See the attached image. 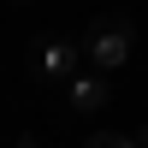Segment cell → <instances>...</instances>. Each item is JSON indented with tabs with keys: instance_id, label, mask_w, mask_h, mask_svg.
Listing matches in <instances>:
<instances>
[{
	"instance_id": "2",
	"label": "cell",
	"mask_w": 148,
	"mask_h": 148,
	"mask_svg": "<svg viewBox=\"0 0 148 148\" xmlns=\"http://www.w3.org/2000/svg\"><path fill=\"white\" fill-rule=\"evenodd\" d=\"M24 59H30V77L36 83H71L83 71V53L71 42H59V36H36V42L24 47Z\"/></svg>"
},
{
	"instance_id": "4",
	"label": "cell",
	"mask_w": 148,
	"mask_h": 148,
	"mask_svg": "<svg viewBox=\"0 0 148 148\" xmlns=\"http://www.w3.org/2000/svg\"><path fill=\"white\" fill-rule=\"evenodd\" d=\"M83 148H142V142H130V136H113V130H95Z\"/></svg>"
},
{
	"instance_id": "1",
	"label": "cell",
	"mask_w": 148,
	"mask_h": 148,
	"mask_svg": "<svg viewBox=\"0 0 148 148\" xmlns=\"http://www.w3.org/2000/svg\"><path fill=\"white\" fill-rule=\"evenodd\" d=\"M130 53H136V18L130 12H101L83 36V65L119 71V65H130Z\"/></svg>"
},
{
	"instance_id": "5",
	"label": "cell",
	"mask_w": 148,
	"mask_h": 148,
	"mask_svg": "<svg viewBox=\"0 0 148 148\" xmlns=\"http://www.w3.org/2000/svg\"><path fill=\"white\" fill-rule=\"evenodd\" d=\"M18 148H42V136H36V130H24V136H18Z\"/></svg>"
},
{
	"instance_id": "3",
	"label": "cell",
	"mask_w": 148,
	"mask_h": 148,
	"mask_svg": "<svg viewBox=\"0 0 148 148\" xmlns=\"http://www.w3.org/2000/svg\"><path fill=\"white\" fill-rule=\"evenodd\" d=\"M107 101H113V89H107V77L95 65L65 83V107H71V113H95V107H107Z\"/></svg>"
}]
</instances>
